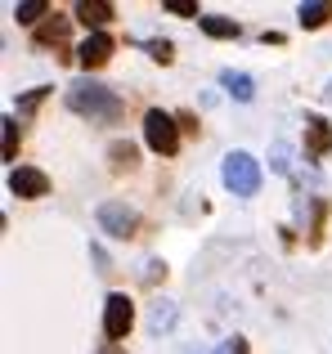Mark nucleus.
Returning <instances> with one entry per match:
<instances>
[{"mask_svg":"<svg viewBox=\"0 0 332 354\" xmlns=\"http://www.w3.org/2000/svg\"><path fill=\"white\" fill-rule=\"evenodd\" d=\"M68 108L77 117H90V121H104V126H113L117 117H122V99H117V90L99 86V81L81 77L68 86Z\"/></svg>","mask_w":332,"mask_h":354,"instance_id":"obj_1","label":"nucleus"},{"mask_svg":"<svg viewBox=\"0 0 332 354\" xmlns=\"http://www.w3.org/2000/svg\"><path fill=\"white\" fill-rule=\"evenodd\" d=\"M220 180H225V189L234 193V198H256L261 193V162H256L252 153H229L225 166H220Z\"/></svg>","mask_w":332,"mask_h":354,"instance_id":"obj_2","label":"nucleus"},{"mask_svg":"<svg viewBox=\"0 0 332 354\" xmlns=\"http://www.w3.org/2000/svg\"><path fill=\"white\" fill-rule=\"evenodd\" d=\"M144 139H149V148L162 153V157L180 153V126H175V117L162 113V108H153V113L144 117Z\"/></svg>","mask_w":332,"mask_h":354,"instance_id":"obj_3","label":"nucleus"},{"mask_svg":"<svg viewBox=\"0 0 332 354\" xmlns=\"http://www.w3.org/2000/svg\"><path fill=\"white\" fill-rule=\"evenodd\" d=\"M131 328H135V301L126 292H113L104 301V332H108V341H126Z\"/></svg>","mask_w":332,"mask_h":354,"instance_id":"obj_4","label":"nucleus"},{"mask_svg":"<svg viewBox=\"0 0 332 354\" xmlns=\"http://www.w3.org/2000/svg\"><path fill=\"white\" fill-rule=\"evenodd\" d=\"M99 229H104L108 238H135L140 216H135L126 202H104V207H99Z\"/></svg>","mask_w":332,"mask_h":354,"instance_id":"obj_5","label":"nucleus"},{"mask_svg":"<svg viewBox=\"0 0 332 354\" xmlns=\"http://www.w3.org/2000/svg\"><path fill=\"white\" fill-rule=\"evenodd\" d=\"M9 193H14V198L36 202V198L50 193V175L36 171V166H14V171H9Z\"/></svg>","mask_w":332,"mask_h":354,"instance_id":"obj_6","label":"nucleus"},{"mask_svg":"<svg viewBox=\"0 0 332 354\" xmlns=\"http://www.w3.org/2000/svg\"><path fill=\"white\" fill-rule=\"evenodd\" d=\"M77 59H81V68L86 72H95V68H104L108 59H113V36L108 32H90L86 41H81V50H77Z\"/></svg>","mask_w":332,"mask_h":354,"instance_id":"obj_7","label":"nucleus"},{"mask_svg":"<svg viewBox=\"0 0 332 354\" xmlns=\"http://www.w3.org/2000/svg\"><path fill=\"white\" fill-rule=\"evenodd\" d=\"M113 18H117V9L108 5V0H81V5H77V23L90 27V32H104Z\"/></svg>","mask_w":332,"mask_h":354,"instance_id":"obj_8","label":"nucleus"},{"mask_svg":"<svg viewBox=\"0 0 332 354\" xmlns=\"http://www.w3.org/2000/svg\"><path fill=\"white\" fill-rule=\"evenodd\" d=\"M332 153V126L324 117H310L306 126V157H328Z\"/></svg>","mask_w":332,"mask_h":354,"instance_id":"obj_9","label":"nucleus"},{"mask_svg":"<svg viewBox=\"0 0 332 354\" xmlns=\"http://www.w3.org/2000/svg\"><path fill=\"white\" fill-rule=\"evenodd\" d=\"M220 86H225L238 104H252L256 99V81L247 77V72H220Z\"/></svg>","mask_w":332,"mask_h":354,"instance_id":"obj_10","label":"nucleus"},{"mask_svg":"<svg viewBox=\"0 0 332 354\" xmlns=\"http://www.w3.org/2000/svg\"><path fill=\"white\" fill-rule=\"evenodd\" d=\"M198 27H202L207 36H216V41H234V36L243 32V27H238L234 18H225V14H202V18H198Z\"/></svg>","mask_w":332,"mask_h":354,"instance_id":"obj_11","label":"nucleus"},{"mask_svg":"<svg viewBox=\"0 0 332 354\" xmlns=\"http://www.w3.org/2000/svg\"><path fill=\"white\" fill-rule=\"evenodd\" d=\"M297 18H301V27H324L332 18V0H310V5L297 9Z\"/></svg>","mask_w":332,"mask_h":354,"instance_id":"obj_12","label":"nucleus"},{"mask_svg":"<svg viewBox=\"0 0 332 354\" xmlns=\"http://www.w3.org/2000/svg\"><path fill=\"white\" fill-rule=\"evenodd\" d=\"M45 9H50L45 0H27V5H18V9H14V18H18L23 27H36V23H41V14H45Z\"/></svg>","mask_w":332,"mask_h":354,"instance_id":"obj_13","label":"nucleus"},{"mask_svg":"<svg viewBox=\"0 0 332 354\" xmlns=\"http://www.w3.org/2000/svg\"><path fill=\"white\" fill-rule=\"evenodd\" d=\"M108 157H113V166H117V171H122V166L131 171L140 153H135V144H113V148H108Z\"/></svg>","mask_w":332,"mask_h":354,"instance_id":"obj_14","label":"nucleus"},{"mask_svg":"<svg viewBox=\"0 0 332 354\" xmlns=\"http://www.w3.org/2000/svg\"><path fill=\"white\" fill-rule=\"evenodd\" d=\"M14 153H18V126L5 117V162H14Z\"/></svg>","mask_w":332,"mask_h":354,"instance_id":"obj_15","label":"nucleus"},{"mask_svg":"<svg viewBox=\"0 0 332 354\" xmlns=\"http://www.w3.org/2000/svg\"><path fill=\"white\" fill-rule=\"evenodd\" d=\"M166 14H180V18H193L198 14V5H193V0H166ZM202 18V14H198Z\"/></svg>","mask_w":332,"mask_h":354,"instance_id":"obj_16","label":"nucleus"},{"mask_svg":"<svg viewBox=\"0 0 332 354\" xmlns=\"http://www.w3.org/2000/svg\"><path fill=\"white\" fill-rule=\"evenodd\" d=\"M149 54H153L158 63H171V59H175V54H171V41H149Z\"/></svg>","mask_w":332,"mask_h":354,"instance_id":"obj_17","label":"nucleus"},{"mask_svg":"<svg viewBox=\"0 0 332 354\" xmlns=\"http://www.w3.org/2000/svg\"><path fill=\"white\" fill-rule=\"evenodd\" d=\"M45 95H50V86H36V90H32V95H27V99H23V104H18V113H32V108H36V104H41V99H45Z\"/></svg>","mask_w":332,"mask_h":354,"instance_id":"obj_18","label":"nucleus"},{"mask_svg":"<svg viewBox=\"0 0 332 354\" xmlns=\"http://www.w3.org/2000/svg\"><path fill=\"white\" fill-rule=\"evenodd\" d=\"M216 354H247V341H243V337H229V341H225V346H220Z\"/></svg>","mask_w":332,"mask_h":354,"instance_id":"obj_19","label":"nucleus"},{"mask_svg":"<svg viewBox=\"0 0 332 354\" xmlns=\"http://www.w3.org/2000/svg\"><path fill=\"white\" fill-rule=\"evenodd\" d=\"M328 99H332V86H328Z\"/></svg>","mask_w":332,"mask_h":354,"instance_id":"obj_20","label":"nucleus"}]
</instances>
